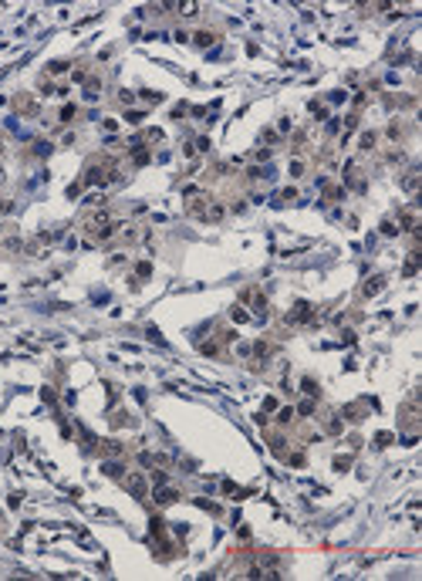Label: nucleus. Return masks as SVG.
Masks as SVG:
<instances>
[{
    "label": "nucleus",
    "instance_id": "f257e3e1",
    "mask_svg": "<svg viewBox=\"0 0 422 581\" xmlns=\"http://www.w3.org/2000/svg\"><path fill=\"white\" fill-rule=\"evenodd\" d=\"M314 318V308L307 304V301H297L294 308H290V314H287V325H307Z\"/></svg>",
    "mask_w": 422,
    "mask_h": 581
},
{
    "label": "nucleus",
    "instance_id": "f03ea898",
    "mask_svg": "<svg viewBox=\"0 0 422 581\" xmlns=\"http://www.w3.org/2000/svg\"><path fill=\"white\" fill-rule=\"evenodd\" d=\"M125 487H129V494H132L135 500H145V497H149V483H145L142 473H129V477H125Z\"/></svg>",
    "mask_w": 422,
    "mask_h": 581
},
{
    "label": "nucleus",
    "instance_id": "7ed1b4c3",
    "mask_svg": "<svg viewBox=\"0 0 422 581\" xmlns=\"http://www.w3.org/2000/svg\"><path fill=\"white\" fill-rule=\"evenodd\" d=\"M84 226H88V233H101V230L108 226V210H95V213H88Z\"/></svg>",
    "mask_w": 422,
    "mask_h": 581
},
{
    "label": "nucleus",
    "instance_id": "20e7f679",
    "mask_svg": "<svg viewBox=\"0 0 422 581\" xmlns=\"http://www.w3.org/2000/svg\"><path fill=\"white\" fill-rule=\"evenodd\" d=\"M179 500V490L169 487V483H159L155 487V504H176Z\"/></svg>",
    "mask_w": 422,
    "mask_h": 581
},
{
    "label": "nucleus",
    "instance_id": "39448f33",
    "mask_svg": "<svg viewBox=\"0 0 422 581\" xmlns=\"http://www.w3.org/2000/svg\"><path fill=\"white\" fill-rule=\"evenodd\" d=\"M382 288H385V277H382V274H375L371 281H365V288H361V294H365V297H375V294H378Z\"/></svg>",
    "mask_w": 422,
    "mask_h": 581
},
{
    "label": "nucleus",
    "instance_id": "423d86ee",
    "mask_svg": "<svg viewBox=\"0 0 422 581\" xmlns=\"http://www.w3.org/2000/svg\"><path fill=\"white\" fill-rule=\"evenodd\" d=\"M230 318H233V325H247V321H250V311H247L243 304H236V308L230 311Z\"/></svg>",
    "mask_w": 422,
    "mask_h": 581
},
{
    "label": "nucleus",
    "instance_id": "0eeeda50",
    "mask_svg": "<svg viewBox=\"0 0 422 581\" xmlns=\"http://www.w3.org/2000/svg\"><path fill=\"white\" fill-rule=\"evenodd\" d=\"M98 91H101V81H98V78H88V81H84V98L91 102Z\"/></svg>",
    "mask_w": 422,
    "mask_h": 581
},
{
    "label": "nucleus",
    "instance_id": "6e6552de",
    "mask_svg": "<svg viewBox=\"0 0 422 581\" xmlns=\"http://www.w3.org/2000/svg\"><path fill=\"white\" fill-rule=\"evenodd\" d=\"M416 179H419V169L412 166V169H409V176H405V183H402V189H405V193H416V186H419Z\"/></svg>",
    "mask_w": 422,
    "mask_h": 581
},
{
    "label": "nucleus",
    "instance_id": "1a4fd4ad",
    "mask_svg": "<svg viewBox=\"0 0 422 581\" xmlns=\"http://www.w3.org/2000/svg\"><path fill=\"white\" fill-rule=\"evenodd\" d=\"M132 162H135V166H145V162H149V149H142V145H132Z\"/></svg>",
    "mask_w": 422,
    "mask_h": 581
},
{
    "label": "nucleus",
    "instance_id": "9d476101",
    "mask_svg": "<svg viewBox=\"0 0 422 581\" xmlns=\"http://www.w3.org/2000/svg\"><path fill=\"white\" fill-rule=\"evenodd\" d=\"M301 389H304V395L318 399V382H314V378H304V382H301Z\"/></svg>",
    "mask_w": 422,
    "mask_h": 581
},
{
    "label": "nucleus",
    "instance_id": "9b49d317",
    "mask_svg": "<svg viewBox=\"0 0 422 581\" xmlns=\"http://www.w3.org/2000/svg\"><path fill=\"white\" fill-rule=\"evenodd\" d=\"M101 470H105L108 477H125V466H122V463H105Z\"/></svg>",
    "mask_w": 422,
    "mask_h": 581
},
{
    "label": "nucleus",
    "instance_id": "f8f14e48",
    "mask_svg": "<svg viewBox=\"0 0 422 581\" xmlns=\"http://www.w3.org/2000/svg\"><path fill=\"white\" fill-rule=\"evenodd\" d=\"M416 271H419V257H416V254H412V257H409V260H405V271H402V274H405V277H412V274H416Z\"/></svg>",
    "mask_w": 422,
    "mask_h": 581
},
{
    "label": "nucleus",
    "instance_id": "ddd939ff",
    "mask_svg": "<svg viewBox=\"0 0 422 581\" xmlns=\"http://www.w3.org/2000/svg\"><path fill=\"white\" fill-rule=\"evenodd\" d=\"M297 412H301V416H311V412H314V399L307 395V399H304V402L297 406Z\"/></svg>",
    "mask_w": 422,
    "mask_h": 581
},
{
    "label": "nucleus",
    "instance_id": "4468645a",
    "mask_svg": "<svg viewBox=\"0 0 422 581\" xmlns=\"http://www.w3.org/2000/svg\"><path fill=\"white\" fill-rule=\"evenodd\" d=\"M382 233H385V237H395V233H399V226H395L392 220H385V223H382Z\"/></svg>",
    "mask_w": 422,
    "mask_h": 581
},
{
    "label": "nucleus",
    "instance_id": "2eb2a0df",
    "mask_svg": "<svg viewBox=\"0 0 422 581\" xmlns=\"http://www.w3.org/2000/svg\"><path fill=\"white\" fill-rule=\"evenodd\" d=\"M348 466H352V456H338L335 460V470H348Z\"/></svg>",
    "mask_w": 422,
    "mask_h": 581
},
{
    "label": "nucleus",
    "instance_id": "dca6fc26",
    "mask_svg": "<svg viewBox=\"0 0 422 581\" xmlns=\"http://www.w3.org/2000/svg\"><path fill=\"white\" fill-rule=\"evenodd\" d=\"M159 483H169V477H166L162 470H155V473H152V487H159Z\"/></svg>",
    "mask_w": 422,
    "mask_h": 581
},
{
    "label": "nucleus",
    "instance_id": "f3484780",
    "mask_svg": "<svg viewBox=\"0 0 422 581\" xmlns=\"http://www.w3.org/2000/svg\"><path fill=\"white\" fill-rule=\"evenodd\" d=\"M193 41H196V44H200V48H206V44H213V34H196V37H193Z\"/></svg>",
    "mask_w": 422,
    "mask_h": 581
},
{
    "label": "nucleus",
    "instance_id": "a211bd4d",
    "mask_svg": "<svg viewBox=\"0 0 422 581\" xmlns=\"http://www.w3.org/2000/svg\"><path fill=\"white\" fill-rule=\"evenodd\" d=\"M371 145H375V132H365L361 136V149H371Z\"/></svg>",
    "mask_w": 422,
    "mask_h": 581
},
{
    "label": "nucleus",
    "instance_id": "6ab92c4d",
    "mask_svg": "<svg viewBox=\"0 0 422 581\" xmlns=\"http://www.w3.org/2000/svg\"><path fill=\"white\" fill-rule=\"evenodd\" d=\"M135 271H139V277H149V274H152V264H149V260H142Z\"/></svg>",
    "mask_w": 422,
    "mask_h": 581
},
{
    "label": "nucleus",
    "instance_id": "aec40b11",
    "mask_svg": "<svg viewBox=\"0 0 422 581\" xmlns=\"http://www.w3.org/2000/svg\"><path fill=\"white\" fill-rule=\"evenodd\" d=\"M290 419H294V409H281L277 412V423H290Z\"/></svg>",
    "mask_w": 422,
    "mask_h": 581
},
{
    "label": "nucleus",
    "instance_id": "412c9836",
    "mask_svg": "<svg viewBox=\"0 0 422 581\" xmlns=\"http://www.w3.org/2000/svg\"><path fill=\"white\" fill-rule=\"evenodd\" d=\"M392 443V433H378L375 436V446H388Z\"/></svg>",
    "mask_w": 422,
    "mask_h": 581
},
{
    "label": "nucleus",
    "instance_id": "4be33fe9",
    "mask_svg": "<svg viewBox=\"0 0 422 581\" xmlns=\"http://www.w3.org/2000/svg\"><path fill=\"white\" fill-rule=\"evenodd\" d=\"M41 399H44V402H48V406H54V402H58V399H54V392H51V389H41Z\"/></svg>",
    "mask_w": 422,
    "mask_h": 581
},
{
    "label": "nucleus",
    "instance_id": "5701e85b",
    "mask_svg": "<svg viewBox=\"0 0 422 581\" xmlns=\"http://www.w3.org/2000/svg\"><path fill=\"white\" fill-rule=\"evenodd\" d=\"M328 102H331V105H341V102H345V91H331V98H328Z\"/></svg>",
    "mask_w": 422,
    "mask_h": 581
},
{
    "label": "nucleus",
    "instance_id": "b1692460",
    "mask_svg": "<svg viewBox=\"0 0 422 581\" xmlns=\"http://www.w3.org/2000/svg\"><path fill=\"white\" fill-rule=\"evenodd\" d=\"M236 355H243V359H247V355H250V342H240V345H236Z\"/></svg>",
    "mask_w": 422,
    "mask_h": 581
},
{
    "label": "nucleus",
    "instance_id": "393cba45",
    "mask_svg": "<svg viewBox=\"0 0 422 581\" xmlns=\"http://www.w3.org/2000/svg\"><path fill=\"white\" fill-rule=\"evenodd\" d=\"M264 409H267V412H274V409H277V399H274V395H267V399H264Z\"/></svg>",
    "mask_w": 422,
    "mask_h": 581
},
{
    "label": "nucleus",
    "instance_id": "a878e982",
    "mask_svg": "<svg viewBox=\"0 0 422 581\" xmlns=\"http://www.w3.org/2000/svg\"><path fill=\"white\" fill-rule=\"evenodd\" d=\"M132 98H135V95H132V91H118V102H122V105H129V102H132Z\"/></svg>",
    "mask_w": 422,
    "mask_h": 581
},
{
    "label": "nucleus",
    "instance_id": "bb28decb",
    "mask_svg": "<svg viewBox=\"0 0 422 581\" xmlns=\"http://www.w3.org/2000/svg\"><path fill=\"white\" fill-rule=\"evenodd\" d=\"M402 136V125H388V139H399Z\"/></svg>",
    "mask_w": 422,
    "mask_h": 581
},
{
    "label": "nucleus",
    "instance_id": "cd10ccee",
    "mask_svg": "<svg viewBox=\"0 0 422 581\" xmlns=\"http://www.w3.org/2000/svg\"><path fill=\"white\" fill-rule=\"evenodd\" d=\"M61 119H74V105H65L61 108Z\"/></svg>",
    "mask_w": 422,
    "mask_h": 581
},
{
    "label": "nucleus",
    "instance_id": "c85d7f7f",
    "mask_svg": "<svg viewBox=\"0 0 422 581\" xmlns=\"http://www.w3.org/2000/svg\"><path fill=\"white\" fill-rule=\"evenodd\" d=\"M7 210H10V203H7V200H0V213H7Z\"/></svg>",
    "mask_w": 422,
    "mask_h": 581
}]
</instances>
